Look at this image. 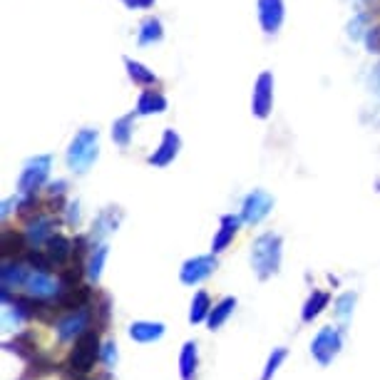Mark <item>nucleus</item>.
<instances>
[{
	"label": "nucleus",
	"instance_id": "nucleus-1",
	"mask_svg": "<svg viewBox=\"0 0 380 380\" xmlns=\"http://www.w3.org/2000/svg\"><path fill=\"white\" fill-rule=\"evenodd\" d=\"M100 157V132L93 127L80 129L75 137H72L70 147H67V170L75 172V174H88L90 167L97 162Z\"/></svg>",
	"mask_w": 380,
	"mask_h": 380
},
{
	"label": "nucleus",
	"instance_id": "nucleus-2",
	"mask_svg": "<svg viewBox=\"0 0 380 380\" xmlns=\"http://www.w3.org/2000/svg\"><path fill=\"white\" fill-rule=\"evenodd\" d=\"M281 256H283V242L278 234L266 232L254 242L251 249V266L261 281L276 276L281 268Z\"/></svg>",
	"mask_w": 380,
	"mask_h": 380
},
{
	"label": "nucleus",
	"instance_id": "nucleus-3",
	"mask_svg": "<svg viewBox=\"0 0 380 380\" xmlns=\"http://www.w3.org/2000/svg\"><path fill=\"white\" fill-rule=\"evenodd\" d=\"M100 358H102L100 333L95 328H88L78 340H75V348L70 350V358H67V363H65V370H72V373H80V375H90Z\"/></svg>",
	"mask_w": 380,
	"mask_h": 380
},
{
	"label": "nucleus",
	"instance_id": "nucleus-4",
	"mask_svg": "<svg viewBox=\"0 0 380 380\" xmlns=\"http://www.w3.org/2000/svg\"><path fill=\"white\" fill-rule=\"evenodd\" d=\"M52 170V157L50 155H37L30 157L23 167L20 177H18V194L23 196H32L37 189L47 184V177H50Z\"/></svg>",
	"mask_w": 380,
	"mask_h": 380
},
{
	"label": "nucleus",
	"instance_id": "nucleus-5",
	"mask_svg": "<svg viewBox=\"0 0 380 380\" xmlns=\"http://www.w3.org/2000/svg\"><path fill=\"white\" fill-rule=\"evenodd\" d=\"M340 348H343V336H340V331L333 328V326H326V328L319 331V336H316L314 343H311V355L319 360V365L326 368V365L340 353Z\"/></svg>",
	"mask_w": 380,
	"mask_h": 380
},
{
	"label": "nucleus",
	"instance_id": "nucleus-6",
	"mask_svg": "<svg viewBox=\"0 0 380 380\" xmlns=\"http://www.w3.org/2000/svg\"><path fill=\"white\" fill-rule=\"evenodd\" d=\"M273 209V196L263 189H254L251 194H247L242 204V221L249 226H256L271 214Z\"/></svg>",
	"mask_w": 380,
	"mask_h": 380
},
{
	"label": "nucleus",
	"instance_id": "nucleus-7",
	"mask_svg": "<svg viewBox=\"0 0 380 380\" xmlns=\"http://www.w3.org/2000/svg\"><path fill=\"white\" fill-rule=\"evenodd\" d=\"M90 321H93V314H90V306L88 309H78V311H67L60 321L55 323L57 331V338L70 343V340L80 338L85 331L90 328Z\"/></svg>",
	"mask_w": 380,
	"mask_h": 380
},
{
	"label": "nucleus",
	"instance_id": "nucleus-8",
	"mask_svg": "<svg viewBox=\"0 0 380 380\" xmlns=\"http://www.w3.org/2000/svg\"><path fill=\"white\" fill-rule=\"evenodd\" d=\"M273 109V75L271 72H261L254 83L251 93V112L254 117L266 119Z\"/></svg>",
	"mask_w": 380,
	"mask_h": 380
},
{
	"label": "nucleus",
	"instance_id": "nucleus-9",
	"mask_svg": "<svg viewBox=\"0 0 380 380\" xmlns=\"http://www.w3.org/2000/svg\"><path fill=\"white\" fill-rule=\"evenodd\" d=\"M216 254H209V256H194L189 261H184L179 271V278L184 286H199L201 281L211 276L216 271Z\"/></svg>",
	"mask_w": 380,
	"mask_h": 380
},
{
	"label": "nucleus",
	"instance_id": "nucleus-10",
	"mask_svg": "<svg viewBox=\"0 0 380 380\" xmlns=\"http://www.w3.org/2000/svg\"><path fill=\"white\" fill-rule=\"evenodd\" d=\"M20 288L35 298H50L62 291L60 281H55L47 271H37V268H30V271H28V276Z\"/></svg>",
	"mask_w": 380,
	"mask_h": 380
},
{
	"label": "nucleus",
	"instance_id": "nucleus-11",
	"mask_svg": "<svg viewBox=\"0 0 380 380\" xmlns=\"http://www.w3.org/2000/svg\"><path fill=\"white\" fill-rule=\"evenodd\" d=\"M179 149H182V137L174 132V129H165V134H162V142L160 147L149 155V165L152 167H170L172 162L177 160V155H179Z\"/></svg>",
	"mask_w": 380,
	"mask_h": 380
},
{
	"label": "nucleus",
	"instance_id": "nucleus-12",
	"mask_svg": "<svg viewBox=\"0 0 380 380\" xmlns=\"http://www.w3.org/2000/svg\"><path fill=\"white\" fill-rule=\"evenodd\" d=\"M259 23H261L263 32L266 35H276L283 25V18H286V6L283 0H259Z\"/></svg>",
	"mask_w": 380,
	"mask_h": 380
},
{
	"label": "nucleus",
	"instance_id": "nucleus-13",
	"mask_svg": "<svg viewBox=\"0 0 380 380\" xmlns=\"http://www.w3.org/2000/svg\"><path fill=\"white\" fill-rule=\"evenodd\" d=\"M90 301H93V288L80 283L75 288H62L60 293L55 296V303L60 311H78V309H88Z\"/></svg>",
	"mask_w": 380,
	"mask_h": 380
},
{
	"label": "nucleus",
	"instance_id": "nucleus-14",
	"mask_svg": "<svg viewBox=\"0 0 380 380\" xmlns=\"http://www.w3.org/2000/svg\"><path fill=\"white\" fill-rule=\"evenodd\" d=\"M55 234V219L47 214H37L35 219L28 221V229H25V237L30 242V249H40L45 247L47 239Z\"/></svg>",
	"mask_w": 380,
	"mask_h": 380
},
{
	"label": "nucleus",
	"instance_id": "nucleus-15",
	"mask_svg": "<svg viewBox=\"0 0 380 380\" xmlns=\"http://www.w3.org/2000/svg\"><path fill=\"white\" fill-rule=\"evenodd\" d=\"M30 251V242H28L25 234L16 232V229H3L0 234V256L6 259H18V256H25Z\"/></svg>",
	"mask_w": 380,
	"mask_h": 380
},
{
	"label": "nucleus",
	"instance_id": "nucleus-16",
	"mask_svg": "<svg viewBox=\"0 0 380 380\" xmlns=\"http://www.w3.org/2000/svg\"><path fill=\"white\" fill-rule=\"evenodd\" d=\"M42 249H45L47 256L52 259V263H55L57 268H62V266H67V263L72 261V254H75V242H70V239L62 237V234H52Z\"/></svg>",
	"mask_w": 380,
	"mask_h": 380
},
{
	"label": "nucleus",
	"instance_id": "nucleus-17",
	"mask_svg": "<svg viewBox=\"0 0 380 380\" xmlns=\"http://www.w3.org/2000/svg\"><path fill=\"white\" fill-rule=\"evenodd\" d=\"M242 216H234V214H224L221 216V226L219 232H216L214 242H211V254H221L229 249V244L234 242V237H237L239 226H242Z\"/></svg>",
	"mask_w": 380,
	"mask_h": 380
},
{
	"label": "nucleus",
	"instance_id": "nucleus-18",
	"mask_svg": "<svg viewBox=\"0 0 380 380\" xmlns=\"http://www.w3.org/2000/svg\"><path fill=\"white\" fill-rule=\"evenodd\" d=\"M119 221H122V209H119V206H107V209L100 211L97 219H95V224H93L95 242L102 239V237H107V234L117 232Z\"/></svg>",
	"mask_w": 380,
	"mask_h": 380
},
{
	"label": "nucleus",
	"instance_id": "nucleus-19",
	"mask_svg": "<svg viewBox=\"0 0 380 380\" xmlns=\"http://www.w3.org/2000/svg\"><path fill=\"white\" fill-rule=\"evenodd\" d=\"M167 107H170V102H167L165 95H162L160 90L147 88L142 95H139L137 109H134V112L142 114V117H147V114H162V112H167Z\"/></svg>",
	"mask_w": 380,
	"mask_h": 380
},
{
	"label": "nucleus",
	"instance_id": "nucleus-20",
	"mask_svg": "<svg viewBox=\"0 0 380 380\" xmlns=\"http://www.w3.org/2000/svg\"><path fill=\"white\" fill-rule=\"evenodd\" d=\"M165 336V323L160 321H134L129 326V338L137 343H155Z\"/></svg>",
	"mask_w": 380,
	"mask_h": 380
},
{
	"label": "nucleus",
	"instance_id": "nucleus-21",
	"mask_svg": "<svg viewBox=\"0 0 380 380\" xmlns=\"http://www.w3.org/2000/svg\"><path fill=\"white\" fill-rule=\"evenodd\" d=\"M6 350L8 353H16L23 360H30L37 355V340L30 331H25V333H18L13 340H6Z\"/></svg>",
	"mask_w": 380,
	"mask_h": 380
},
{
	"label": "nucleus",
	"instance_id": "nucleus-22",
	"mask_svg": "<svg viewBox=\"0 0 380 380\" xmlns=\"http://www.w3.org/2000/svg\"><path fill=\"white\" fill-rule=\"evenodd\" d=\"M331 296L326 291H314L309 296V301L303 303V311H301V321L303 323H314V319H319L323 314V309H328Z\"/></svg>",
	"mask_w": 380,
	"mask_h": 380
},
{
	"label": "nucleus",
	"instance_id": "nucleus-23",
	"mask_svg": "<svg viewBox=\"0 0 380 380\" xmlns=\"http://www.w3.org/2000/svg\"><path fill=\"white\" fill-rule=\"evenodd\" d=\"M162 40H165V25H162L160 18H144L137 32L139 45H155V42H162Z\"/></svg>",
	"mask_w": 380,
	"mask_h": 380
},
{
	"label": "nucleus",
	"instance_id": "nucleus-24",
	"mask_svg": "<svg viewBox=\"0 0 380 380\" xmlns=\"http://www.w3.org/2000/svg\"><path fill=\"white\" fill-rule=\"evenodd\" d=\"M124 67H127L129 80H132L134 85H139V88H152V85L157 83L155 72L149 70L147 65H142V62L132 60V57H124Z\"/></svg>",
	"mask_w": 380,
	"mask_h": 380
},
{
	"label": "nucleus",
	"instance_id": "nucleus-25",
	"mask_svg": "<svg viewBox=\"0 0 380 380\" xmlns=\"http://www.w3.org/2000/svg\"><path fill=\"white\" fill-rule=\"evenodd\" d=\"M234 309H237V298H232V296L221 298V301L216 303L214 309H211L209 319H206V326H209L211 331L221 328V326L226 323V319H229V316L234 314Z\"/></svg>",
	"mask_w": 380,
	"mask_h": 380
},
{
	"label": "nucleus",
	"instance_id": "nucleus-26",
	"mask_svg": "<svg viewBox=\"0 0 380 380\" xmlns=\"http://www.w3.org/2000/svg\"><path fill=\"white\" fill-rule=\"evenodd\" d=\"M134 114L137 112H132V114H124V117H119V119H114V124H112V139H114V144L117 147H129V142H132V134H134Z\"/></svg>",
	"mask_w": 380,
	"mask_h": 380
},
{
	"label": "nucleus",
	"instance_id": "nucleus-27",
	"mask_svg": "<svg viewBox=\"0 0 380 380\" xmlns=\"http://www.w3.org/2000/svg\"><path fill=\"white\" fill-rule=\"evenodd\" d=\"M107 254H109L107 244H97V247H93V254L88 256V276L93 278V281H100V276H102Z\"/></svg>",
	"mask_w": 380,
	"mask_h": 380
},
{
	"label": "nucleus",
	"instance_id": "nucleus-28",
	"mask_svg": "<svg viewBox=\"0 0 380 380\" xmlns=\"http://www.w3.org/2000/svg\"><path fill=\"white\" fill-rule=\"evenodd\" d=\"M93 309H95V311H93L95 328H97V331H107V326H109V316H112V301H109L107 293H100Z\"/></svg>",
	"mask_w": 380,
	"mask_h": 380
},
{
	"label": "nucleus",
	"instance_id": "nucleus-29",
	"mask_svg": "<svg viewBox=\"0 0 380 380\" xmlns=\"http://www.w3.org/2000/svg\"><path fill=\"white\" fill-rule=\"evenodd\" d=\"M194 370H196V343H194V340H186L184 348H182V355H179L182 380L194 378Z\"/></svg>",
	"mask_w": 380,
	"mask_h": 380
},
{
	"label": "nucleus",
	"instance_id": "nucleus-30",
	"mask_svg": "<svg viewBox=\"0 0 380 380\" xmlns=\"http://www.w3.org/2000/svg\"><path fill=\"white\" fill-rule=\"evenodd\" d=\"M211 298H209V293L206 291H199L194 296V301H191V311H189V321L191 323H201V321H206L209 319V314H211Z\"/></svg>",
	"mask_w": 380,
	"mask_h": 380
},
{
	"label": "nucleus",
	"instance_id": "nucleus-31",
	"mask_svg": "<svg viewBox=\"0 0 380 380\" xmlns=\"http://www.w3.org/2000/svg\"><path fill=\"white\" fill-rule=\"evenodd\" d=\"M57 365L52 363V358H47V355H40L37 353L35 358H30V370L25 373V378L28 380H32V378H42V375H47V373H52Z\"/></svg>",
	"mask_w": 380,
	"mask_h": 380
},
{
	"label": "nucleus",
	"instance_id": "nucleus-32",
	"mask_svg": "<svg viewBox=\"0 0 380 380\" xmlns=\"http://www.w3.org/2000/svg\"><path fill=\"white\" fill-rule=\"evenodd\" d=\"M353 306H355V293H340L338 298H336V316H338L340 321H348L350 314H353Z\"/></svg>",
	"mask_w": 380,
	"mask_h": 380
},
{
	"label": "nucleus",
	"instance_id": "nucleus-33",
	"mask_svg": "<svg viewBox=\"0 0 380 380\" xmlns=\"http://www.w3.org/2000/svg\"><path fill=\"white\" fill-rule=\"evenodd\" d=\"M283 358H286V348H276L271 355H268V363H266V370H263L261 380H271L273 373L278 370V365L283 363Z\"/></svg>",
	"mask_w": 380,
	"mask_h": 380
},
{
	"label": "nucleus",
	"instance_id": "nucleus-34",
	"mask_svg": "<svg viewBox=\"0 0 380 380\" xmlns=\"http://www.w3.org/2000/svg\"><path fill=\"white\" fill-rule=\"evenodd\" d=\"M365 47H368L370 55H380V23L378 25H370L368 30H365Z\"/></svg>",
	"mask_w": 380,
	"mask_h": 380
},
{
	"label": "nucleus",
	"instance_id": "nucleus-35",
	"mask_svg": "<svg viewBox=\"0 0 380 380\" xmlns=\"http://www.w3.org/2000/svg\"><path fill=\"white\" fill-rule=\"evenodd\" d=\"M114 348H117L114 343H105L102 345V363L107 365V368H109V365H114V358H117V350H114Z\"/></svg>",
	"mask_w": 380,
	"mask_h": 380
},
{
	"label": "nucleus",
	"instance_id": "nucleus-36",
	"mask_svg": "<svg viewBox=\"0 0 380 380\" xmlns=\"http://www.w3.org/2000/svg\"><path fill=\"white\" fill-rule=\"evenodd\" d=\"M122 3L129 11H149V8L155 6V0H122Z\"/></svg>",
	"mask_w": 380,
	"mask_h": 380
},
{
	"label": "nucleus",
	"instance_id": "nucleus-37",
	"mask_svg": "<svg viewBox=\"0 0 380 380\" xmlns=\"http://www.w3.org/2000/svg\"><path fill=\"white\" fill-rule=\"evenodd\" d=\"M67 224H78L80 221V204L75 201V204H67Z\"/></svg>",
	"mask_w": 380,
	"mask_h": 380
},
{
	"label": "nucleus",
	"instance_id": "nucleus-38",
	"mask_svg": "<svg viewBox=\"0 0 380 380\" xmlns=\"http://www.w3.org/2000/svg\"><path fill=\"white\" fill-rule=\"evenodd\" d=\"M370 90L375 95H380V65H375L373 72H370Z\"/></svg>",
	"mask_w": 380,
	"mask_h": 380
},
{
	"label": "nucleus",
	"instance_id": "nucleus-39",
	"mask_svg": "<svg viewBox=\"0 0 380 380\" xmlns=\"http://www.w3.org/2000/svg\"><path fill=\"white\" fill-rule=\"evenodd\" d=\"M65 189H67V182L57 179V182H52L47 191H50V196H62V194H65Z\"/></svg>",
	"mask_w": 380,
	"mask_h": 380
},
{
	"label": "nucleus",
	"instance_id": "nucleus-40",
	"mask_svg": "<svg viewBox=\"0 0 380 380\" xmlns=\"http://www.w3.org/2000/svg\"><path fill=\"white\" fill-rule=\"evenodd\" d=\"M65 380H90V378H88V375L72 373V370H65Z\"/></svg>",
	"mask_w": 380,
	"mask_h": 380
}]
</instances>
